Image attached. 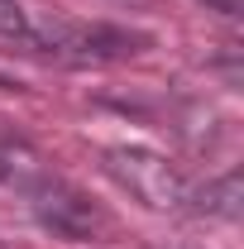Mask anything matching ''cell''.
<instances>
[{"instance_id":"cell-1","label":"cell","mask_w":244,"mask_h":249,"mask_svg":"<svg viewBox=\"0 0 244 249\" xmlns=\"http://www.w3.org/2000/svg\"><path fill=\"white\" fill-rule=\"evenodd\" d=\"M15 38L19 43H29L38 53H48V58L58 62H115V58H129V53H139L144 48V38L129 29H115V24H15Z\"/></svg>"},{"instance_id":"cell-2","label":"cell","mask_w":244,"mask_h":249,"mask_svg":"<svg viewBox=\"0 0 244 249\" xmlns=\"http://www.w3.org/2000/svg\"><path fill=\"white\" fill-rule=\"evenodd\" d=\"M105 173L149 211H182L192 201L187 173L153 149H105Z\"/></svg>"},{"instance_id":"cell-3","label":"cell","mask_w":244,"mask_h":249,"mask_svg":"<svg viewBox=\"0 0 244 249\" xmlns=\"http://www.w3.org/2000/svg\"><path fill=\"white\" fill-rule=\"evenodd\" d=\"M201 211H211V216H225V220L240 216V173H225L220 182L206 187V192H201Z\"/></svg>"},{"instance_id":"cell-4","label":"cell","mask_w":244,"mask_h":249,"mask_svg":"<svg viewBox=\"0 0 244 249\" xmlns=\"http://www.w3.org/2000/svg\"><path fill=\"white\" fill-rule=\"evenodd\" d=\"M19 19H24V15H19V5H15V0H0V29H15Z\"/></svg>"},{"instance_id":"cell-5","label":"cell","mask_w":244,"mask_h":249,"mask_svg":"<svg viewBox=\"0 0 244 249\" xmlns=\"http://www.w3.org/2000/svg\"><path fill=\"white\" fill-rule=\"evenodd\" d=\"M206 5H215V10H225V15H240V0H206Z\"/></svg>"}]
</instances>
